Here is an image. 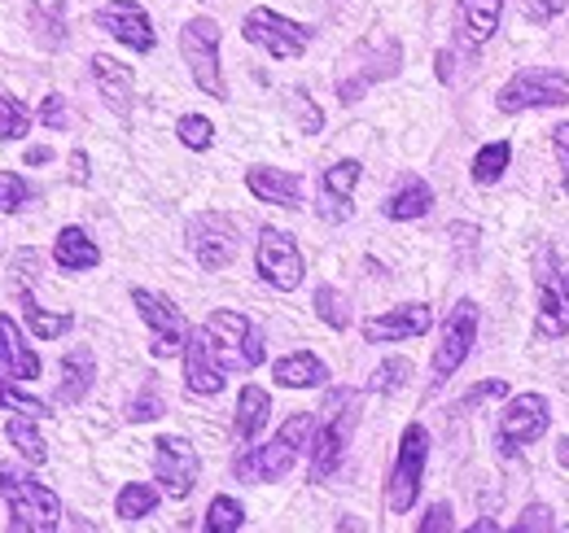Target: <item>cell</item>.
I'll return each instance as SVG.
<instances>
[{
    "mask_svg": "<svg viewBox=\"0 0 569 533\" xmlns=\"http://www.w3.org/2000/svg\"><path fill=\"white\" fill-rule=\"evenodd\" d=\"M311 429H316V415H307V411L289 415L268 446H246V451L232 460V476H237V481H250V485L289 476L293 464H298V455H302V446L311 442Z\"/></svg>",
    "mask_w": 569,
    "mask_h": 533,
    "instance_id": "6da1fadb",
    "label": "cell"
},
{
    "mask_svg": "<svg viewBox=\"0 0 569 533\" xmlns=\"http://www.w3.org/2000/svg\"><path fill=\"white\" fill-rule=\"evenodd\" d=\"M356 424H359V390H347V385L329 390V399L320 406V438L311 446V481H329L342 467Z\"/></svg>",
    "mask_w": 569,
    "mask_h": 533,
    "instance_id": "7a4b0ae2",
    "label": "cell"
},
{
    "mask_svg": "<svg viewBox=\"0 0 569 533\" xmlns=\"http://www.w3.org/2000/svg\"><path fill=\"white\" fill-rule=\"evenodd\" d=\"M202 333L211 341L214 359L223 372H250L268 359V345H263V333L241 315V311H211Z\"/></svg>",
    "mask_w": 569,
    "mask_h": 533,
    "instance_id": "3957f363",
    "label": "cell"
},
{
    "mask_svg": "<svg viewBox=\"0 0 569 533\" xmlns=\"http://www.w3.org/2000/svg\"><path fill=\"white\" fill-rule=\"evenodd\" d=\"M535 284H539L535 336L539 341H557V336L569 333V263L557 250H539Z\"/></svg>",
    "mask_w": 569,
    "mask_h": 533,
    "instance_id": "277c9868",
    "label": "cell"
},
{
    "mask_svg": "<svg viewBox=\"0 0 569 533\" xmlns=\"http://www.w3.org/2000/svg\"><path fill=\"white\" fill-rule=\"evenodd\" d=\"M429 464V429L426 424H408L403 438H399V455L390 464V481H386V507L395 516L412 512L417 494H421V481H426Z\"/></svg>",
    "mask_w": 569,
    "mask_h": 533,
    "instance_id": "5b68a950",
    "label": "cell"
},
{
    "mask_svg": "<svg viewBox=\"0 0 569 533\" xmlns=\"http://www.w3.org/2000/svg\"><path fill=\"white\" fill-rule=\"evenodd\" d=\"M473 341H478V302L473 298H460L456 306H451V315L442 320V341L433 345V376H429V394H438L456 372H460V363L469 359V350H473Z\"/></svg>",
    "mask_w": 569,
    "mask_h": 533,
    "instance_id": "8992f818",
    "label": "cell"
},
{
    "mask_svg": "<svg viewBox=\"0 0 569 533\" xmlns=\"http://www.w3.org/2000/svg\"><path fill=\"white\" fill-rule=\"evenodd\" d=\"M180 58L189 62V74L193 83L223 101L228 97V83H223V67H219V22L214 18H189L180 27Z\"/></svg>",
    "mask_w": 569,
    "mask_h": 533,
    "instance_id": "52a82bcc",
    "label": "cell"
},
{
    "mask_svg": "<svg viewBox=\"0 0 569 533\" xmlns=\"http://www.w3.org/2000/svg\"><path fill=\"white\" fill-rule=\"evenodd\" d=\"M566 101H569V74L566 70H548V67L517 70L496 97V105L503 114L548 110V105H566Z\"/></svg>",
    "mask_w": 569,
    "mask_h": 533,
    "instance_id": "ba28073f",
    "label": "cell"
},
{
    "mask_svg": "<svg viewBox=\"0 0 569 533\" xmlns=\"http://www.w3.org/2000/svg\"><path fill=\"white\" fill-rule=\"evenodd\" d=\"M241 36H246L254 49H263L268 58H277V62H293V58H302V53H307V44H311V27H302V22L284 18V13H277V9H263V4L246 13Z\"/></svg>",
    "mask_w": 569,
    "mask_h": 533,
    "instance_id": "9c48e42d",
    "label": "cell"
},
{
    "mask_svg": "<svg viewBox=\"0 0 569 533\" xmlns=\"http://www.w3.org/2000/svg\"><path fill=\"white\" fill-rule=\"evenodd\" d=\"M132 306L141 311V320L149 324V354L153 359H176V354H184V345H189V333H193V324L184 320V311L171 302V298H162V293H153V289H132Z\"/></svg>",
    "mask_w": 569,
    "mask_h": 533,
    "instance_id": "30bf717a",
    "label": "cell"
},
{
    "mask_svg": "<svg viewBox=\"0 0 569 533\" xmlns=\"http://www.w3.org/2000/svg\"><path fill=\"white\" fill-rule=\"evenodd\" d=\"M4 503H9V530L13 533H49L62 525V503H58V494H53L44 481H36V476H22V481L4 494Z\"/></svg>",
    "mask_w": 569,
    "mask_h": 533,
    "instance_id": "8fae6325",
    "label": "cell"
},
{
    "mask_svg": "<svg viewBox=\"0 0 569 533\" xmlns=\"http://www.w3.org/2000/svg\"><path fill=\"white\" fill-rule=\"evenodd\" d=\"M552 424V406L543 394H517V399L503 406L499 415V429H496V442H499V455H517L521 446L539 442Z\"/></svg>",
    "mask_w": 569,
    "mask_h": 533,
    "instance_id": "7c38bea8",
    "label": "cell"
},
{
    "mask_svg": "<svg viewBox=\"0 0 569 533\" xmlns=\"http://www.w3.org/2000/svg\"><path fill=\"white\" fill-rule=\"evenodd\" d=\"M237 245H241V237H237V223L228 214L202 210L189 219V254L198 259L202 271H223L237 259Z\"/></svg>",
    "mask_w": 569,
    "mask_h": 533,
    "instance_id": "4fadbf2b",
    "label": "cell"
},
{
    "mask_svg": "<svg viewBox=\"0 0 569 533\" xmlns=\"http://www.w3.org/2000/svg\"><path fill=\"white\" fill-rule=\"evenodd\" d=\"M198 472H202V460H198L189 438L167 433V438L153 442V476H158L167 499H189L193 485H198Z\"/></svg>",
    "mask_w": 569,
    "mask_h": 533,
    "instance_id": "5bb4252c",
    "label": "cell"
},
{
    "mask_svg": "<svg viewBox=\"0 0 569 533\" xmlns=\"http://www.w3.org/2000/svg\"><path fill=\"white\" fill-rule=\"evenodd\" d=\"M254 266L259 275L281 289V293H293L302 284V250L298 241L281 232V228H259V245H254Z\"/></svg>",
    "mask_w": 569,
    "mask_h": 533,
    "instance_id": "9a60e30c",
    "label": "cell"
},
{
    "mask_svg": "<svg viewBox=\"0 0 569 533\" xmlns=\"http://www.w3.org/2000/svg\"><path fill=\"white\" fill-rule=\"evenodd\" d=\"M92 22H97L110 40H119L123 49H132V53H149V49L158 44L153 22H149L141 0H110V4H101V9L92 13Z\"/></svg>",
    "mask_w": 569,
    "mask_h": 533,
    "instance_id": "2e32d148",
    "label": "cell"
},
{
    "mask_svg": "<svg viewBox=\"0 0 569 533\" xmlns=\"http://www.w3.org/2000/svg\"><path fill=\"white\" fill-rule=\"evenodd\" d=\"M359 175H363V162L356 158H342V162H333L325 175H320V219L325 223H347L351 214H356V205H351V193H356Z\"/></svg>",
    "mask_w": 569,
    "mask_h": 533,
    "instance_id": "e0dca14e",
    "label": "cell"
},
{
    "mask_svg": "<svg viewBox=\"0 0 569 533\" xmlns=\"http://www.w3.org/2000/svg\"><path fill=\"white\" fill-rule=\"evenodd\" d=\"M223 381H228V372L219 368L207 333L193 329V333H189V345H184V390L198 394V399H211V394L223 390Z\"/></svg>",
    "mask_w": 569,
    "mask_h": 533,
    "instance_id": "ac0fdd59",
    "label": "cell"
},
{
    "mask_svg": "<svg viewBox=\"0 0 569 533\" xmlns=\"http://www.w3.org/2000/svg\"><path fill=\"white\" fill-rule=\"evenodd\" d=\"M372 62L377 67H356V62H347L342 70V79H338V101H359L372 83H381V79H390V74H399V62H403V49H399V40H381L377 44V53H372Z\"/></svg>",
    "mask_w": 569,
    "mask_h": 533,
    "instance_id": "d6986e66",
    "label": "cell"
},
{
    "mask_svg": "<svg viewBox=\"0 0 569 533\" xmlns=\"http://www.w3.org/2000/svg\"><path fill=\"white\" fill-rule=\"evenodd\" d=\"M92 79H97L101 101H106L119 119H128V114H132V101H137V79H132V67L114 62L110 53H92Z\"/></svg>",
    "mask_w": 569,
    "mask_h": 533,
    "instance_id": "ffe728a7",
    "label": "cell"
},
{
    "mask_svg": "<svg viewBox=\"0 0 569 533\" xmlns=\"http://www.w3.org/2000/svg\"><path fill=\"white\" fill-rule=\"evenodd\" d=\"M433 324V311L426 302H408V306H395L377 320L363 324V341H408V336H426Z\"/></svg>",
    "mask_w": 569,
    "mask_h": 533,
    "instance_id": "44dd1931",
    "label": "cell"
},
{
    "mask_svg": "<svg viewBox=\"0 0 569 533\" xmlns=\"http://www.w3.org/2000/svg\"><path fill=\"white\" fill-rule=\"evenodd\" d=\"M499 13H503V0H460L456 4V40H460V49L478 53L496 36Z\"/></svg>",
    "mask_w": 569,
    "mask_h": 533,
    "instance_id": "7402d4cb",
    "label": "cell"
},
{
    "mask_svg": "<svg viewBox=\"0 0 569 533\" xmlns=\"http://www.w3.org/2000/svg\"><path fill=\"white\" fill-rule=\"evenodd\" d=\"M0 376L9 381H36L40 376V354L22 341V329L0 311Z\"/></svg>",
    "mask_w": 569,
    "mask_h": 533,
    "instance_id": "603a6c76",
    "label": "cell"
},
{
    "mask_svg": "<svg viewBox=\"0 0 569 533\" xmlns=\"http://www.w3.org/2000/svg\"><path fill=\"white\" fill-rule=\"evenodd\" d=\"M246 189L259 201H272V205H284V210H298L302 205V180L284 167H250L246 171Z\"/></svg>",
    "mask_w": 569,
    "mask_h": 533,
    "instance_id": "cb8c5ba5",
    "label": "cell"
},
{
    "mask_svg": "<svg viewBox=\"0 0 569 533\" xmlns=\"http://www.w3.org/2000/svg\"><path fill=\"white\" fill-rule=\"evenodd\" d=\"M92 381H97V359L88 345H74L62 354V385H58V402L74 406L92 394Z\"/></svg>",
    "mask_w": 569,
    "mask_h": 533,
    "instance_id": "d4e9b609",
    "label": "cell"
},
{
    "mask_svg": "<svg viewBox=\"0 0 569 533\" xmlns=\"http://www.w3.org/2000/svg\"><path fill=\"white\" fill-rule=\"evenodd\" d=\"M272 381H277L281 390H316V385L329 381V368H325L320 354H311V350H293V354L277 359Z\"/></svg>",
    "mask_w": 569,
    "mask_h": 533,
    "instance_id": "484cf974",
    "label": "cell"
},
{
    "mask_svg": "<svg viewBox=\"0 0 569 533\" xmlns=\"http://www.w3.org/2000/svg\"><path fill=\"white\" fill-rule=\"evenodd\" d=\"M268 415H272V394L268 390H259V385H246L241 394H237V420H232V438L241 442V446H250L263 429H268Z\"/></svg>",
    "mask_w": 569,
    "mask_h": 533,
    "instance_id": "4316f807",
    "label": "cell"
},
{
    "mask_svg": "<svg viewBox=\"0 0 569 533\" xmlns=\"http://www.w3.org/2000/svg\"><path fill=\"white\" fill-rule=\"evenodd\" d=\"M429 205H433V189H429L421 175H399V184H395V193L386 198V219H395V223H412V219H421L429 214Z\"/></svg>",
    "mask_w": 569,
    "mask_h": 533,
    "instance_id": "83f0119b",
    "label": "cell"
},
{
    "mask_svg": "<svg viewBox=\"0 0 569 533\" xmlns=\"http://www.w3.org/2000/svg\"><path fill=\"white\" fill-rule=\"evenodd\" d=\"M53 263L62 266V271H92V266L101 263V250H97V241L83 232V228H62L58 232V241H53Z\"/></svg>",
    "mask_w": 569,
    "mask_h": 533,
    "instance_id": "f1b7e54d",
    "label": "cell"
},
{
    "mask_svg": "<svg viewBox=\"0 0 569 533\" xmlns=\"http://www.w3.org/2000/svg\"><path fill=\"white\" fill-rule=\"evenodd\" d=\"M18 306H22V315H27V324H31V333L40 336V341H58V336H67L74 329V315L71 311H44L36 298H31V289H18Z\"/></svg>",
    "mask_w": 569,
    "mask_h": 533,
    "instance_id": "f546056e",
    "label": "cell"
},
{
    "mask_svg": "<svg viewBox=\"0 0 569 533\" xmlns=\"http://www.w3.org/2000/svg\"><path fill=\"white\" fill-rule=\"evenodd\" d=\"M36 420H40V415H27V411H22V415H13V420L4 424V438L13 442V451H18L31 467L49 464V446H44V438H40Z\"/></svg>",
    "mask_w": 569,
    "mask_h": 533,
    "instance_id": "4dcf8cb0",
    "label": "cell"
},
{
    "mask_svg": "<svg viewBox=\"0 0 569 533\" xmlns=\"http://www.w3.org/2000/svg\"><path fill=\"white\" fill-rule=\"evenodd\" d=\"M31 27L40 44H67V0H31Z\"/></svg>",
    "mask_w": 569,
    "mask_h": 533,
    "instance_id": "1f68e13d",
    "label": "cell"
},
{
    "mask_svg": "<svg viewBox=\"0 0 569 533\" xmlns=\"http://www.w3.org/2000/svg\"><path fill=\"white\" fill-rule=\"evenodd\" d=\"M508 162H512V144L508 140H491V144H482L473 153L469 175H473V184H499L503 171H508Z\"/></svg>",
    "mask_w": 569,
    "mask_h": 533,
    "instance_id": "d6a6232c",
    "label": "cell"
},
{
    "mask_svg": "<svg viewBox=\"0 0 569 533\" xmlns=\"http://www.w3.org/2000/svg\"><path fill=\"white\" fill-rule=\"evenodd\" d=\"M153 507H158V485H144V481H128L114 499V512L123 521H144Z\"/></svg>",
    "mask_w": 569,
    "mask_h": 533,
    "instance_id": "836d02e7",
    "label": "cell"
},
{
    "mask_svg": "<svg viewBox=\"0 0 569 533\" xmlns=\"http://www.w3.org/2000/svg\"><path fill=\"white\" fill-rule=\"evenodd\" d=\"M316 315H320L333 333H347V329H351V306H347V298H342L333 284H320V289H316Z\"/></svg>",
    "mask_w": 569,
    "mask_h": 533,
    "instance_id": "e575fe53",
    "label": "cell"
},
{
    "mask_svg": "<svg viewBox=\"0 0 569 533\" xmlns=\"http://www.w3.org/2000/svg\"><path fill=\"white\" fill-rule=\"evenodd\" d=\"M246 525V507L232 494H219L207 507V533H237Z\"/></svg>",
    "mask_w": 569,
    "mask_h": 533,
    "instance_id": "d590c367",
    "label": "cell"
},
{
    "mask_svg": "<svg viewBox=\"0 0 569 533\" xmlns=\"http://www.w3.org/2000/svg\"><path fill=\"white\" fill-rule=\"evenodd\" d=\"M27 132H31V110L18 97L0 92V140H22Z\"/></svg>",
    "mask_w": 569,
    "mask_h": 533,
    "instance_id": "8d00e7d4",
    "label": "cell"
},
{
    "mask_svg": "<svg viewBox=\"0 0 569 533\" xmlns=\"http://www.w3.org/2000/svg\"><path fill=\"white\" fill-rule=\"evenodd\" d=\"M176 135H180V144L184 149H193V153H207L214 144V123L207 114H184L180 123H176Z\"/></svg>",
    "mask_w": 569,
    "mask_h": 533,
    "instance_id": "74e56055",
    "label": "cell"
},
{
    "mask_svg": "<svg viewBox=\"0 0 569 533\" xmlns=\"http://www.w3.org/2000/svg\"><path fill=\"white\" fill-rule=\"evenodd\" d=\"M408 376H412V363H408V359H386V363L372 372L368 394H395V390L408 385Z\"/></svg>",
    "mask_w": 569,
    "mask_h": 533,
    "instance_id": "f35d334b",
    "label": "cell"
},
{
    "mask_svg": "<svg viewBox=\"0 0 569 533\" xmlns=\"http://www.w3.org/2000/svg\"><path fill=\"white\" fill-rule=\"evenodd\" d=\"M162 406H167V402H162V390H158V381H144L141 394L128 402V420H132V424L158 420V415H162Z\"/></svg>",
    "mask_w": 569,
    "mask_h": 533,
    "instance_id": "ab89813d",
    "label": "cell"
},
{
    "mask_svg": "<svg viewBox=\"0 0 569 533\" xmlns=\"http://www.w3.org/2000/svg\"><path fill=\"white\" fill-rule=\"evenodd\" d=\"M31 201V184L13 171H0V214H18Z\"/></svg>",
    "mask_w": 569,
    "mask_h": 533,
    "instance_id": "60d3db41",
    "label": "cell"
},
{
    "mask_svg": "<svg viewBox=\"0 0 569 533\" xmlns=\"http://www.w3.org/2000/svg\"><path fill=\"white\" fill-rule=\"evenodd\" d=\"M0 406H13V411H27V415H49V402L31 399L22 390H13L9 376H0Z\"/></svg>",
    "mask_w": 569,
    "mask_h": 533,
    "instance_id": "b9f144b4",
    "label": "cell"
},
{
    "mask_svg": "<svg viewBox=\"0 0 569 533\" xmlns=\"http://www.w3.org/2000/svg\"><path fill=\"white\" fill-rule=\"evenodd\" d=\"M487 399H508V381H482V385H473L460 399V411H473V406H482Z\"/></svg>",
    "mask_w": 569,
    "mask_h": 533,
    "instance_id": "7bdbcfd3",
    "label": "cell"
},
{
    "mask_svg": "<svg viewBox=\"0 0 569 533\" xmlns=\"http://www.w3.org/2000/svg\"><path fill=\"white\" fill-rule=\"evenodd\" d=\"M40 123H44L49 132H62V128H67V101H62L58 92H49V97L40 101Z\"/></svg>",
    "mask_w": 569,
    "mask_h": 533,
    "instance_id": "ee69618b",
    "label": "cell"
},
{
    "mask_svg": "<svg viewBox=\"0 0 569 533\" xmlns=\"http://www.w3.org/2000/svg\"><path fill=\"white\" fill-rule=\"evenodd\" d=\"M512 530L526 533V530H552V507H543V503H530L517 521H512Z\"/></svg>",
    "mask_w": 569,
    "mask_h": 533,
    "instance_id": "f6af8a7d",
    "label": "cell"
},
{
    "mask_svg": "<svg viewBox=\"0 0 569 533\" xmlns=\"http://www.w3.org/2000/svg\"><path fill=\"white\" fill-rule=\"evenodd\" d=\"M293 110H298V123H302V132H307V135L320 132V123H325V119H320V110L311 105V97H307L302 88L293 92Z\"/></svg>",
    "mask_w": 569,
    "mask_h": 533,
    "instance_id": "bcb514c9",
    "label": "cell"
},
{
    "mask_svg": "<svg viewBox=\"0 0 569 533\" xmlns=\"http://www.w3.org/2000/svg\"><path fill=\"white\" fill-rule=\"evenodd\" d=\"M557 13H566V0H526V18L530 22H552Z\"/></svg>",
    "mask_w": 569,
    "mask_h": 533,
    "instance_id": "7dc6e473",
    "label": "cell"
},
{
    "mask_svg": "<svg viewBox=\"0 0 569 533\" xmlns=\"http://www.w3.org/2000/svg\"><path fill=\"white\" fill-rule=\"evenodd\" d=\"M451 241L460 245V263H465V266L473 263V241H478V228H469V223H451Z\"/></svg>",
    "mask_w": 569,
    "mask_h": 533,
    "instance_id": "c3c4849f",
    "label": "cell"
},
{
    "mask_svg": "<svg viewBox=\"0 0 569 533\" xmlns=\"http://www.w3.org/2000/svg\"><path fill=\"white\" fill-rule=\"evenodd\" d=\"M552 149H557V167H561V184L569 189V123L552 128Z\"/></svg>",
    "mask_w": 569,
    "mask_h": 533,
    "instance_id": "681fc988",
    "label": "cell"
},
{
    "mask_svg": "<svg viewBox=\"0 0 569 533\" xmlns=\"http://www.w3.org/2000/svg\"><path fill=\"white\" fill-rule=\"evenodd\" d=\"M447 533L451 530V507H447V503H433V507H429L426 512V521H421V533Z\"/></svg>",
    "mask_w": 569,
    "mask_h": 533,
    "instance_id": "f907efd6",
    "label": "cell"
},
{
    "mask_svg": "<svg viewBox=\"0 0 569 533\" xmlns=\"http://www.w3.org/2000/svg\"><path fill=\"white\" fill-rule=\"evenodd\" d=\"M71 184H88V153L83 149L71 153Z\"/></svg>",
    "mask_w": 569,
    "mask_h": 533,
    "instance_id": "816d5d0a",
    "label": "cell"
},
{
    "mask_svg": "<svg viewBox=\"0 0 569 533\" xmlns=\"http://www.w3.org/2000/svg\"><path fill=\"white\" fill-rule=\"evenodd\" d=\"M53 158V149L49 144H36V149H27V167H44Z\"/></svg>",
    "mask_w": 569,
    "mask_h": 533,
    "instance_id": "f5cc1de1",
    "label": "cell"
},
{
    "mask_svg": "<svg viewBox=\"0 0 569 533\" xmlns=\"http://www.w3.org/2000/svg\"><path fill=\"white\" fill-rule=\"evenodd\" d=\"M18 481H22V476H18L13 467H9V464H0V499H4V494H9V490H13Z\"/></svg>",
    "mask_w": 569,
    "mask_h": 533,
    "instance_id": "db71d44e",
    "label": "cell"
},
{
    "mask_svg": "<svg viewBox=\"0 0 569 533\" xmlns=\"http://www.w3.org/2000/svg\"><path fill=\"white\" fill-rule=\"evenodd\" d=\"M433 62H438V79H442V83H451V62H456V58H451V53H438Z\"/></svg>",
    "mask_w": 569,
    "mask_h": 533,
    "instance_id": "11a10c76",
    "label": "cell"
},
{
    "mask_svg": "<svg viewBox=\"0 0 569 533\" xmlns=\"http://www.w3.org/2000/svg\"><path fill=\"white\" fill-rule=\"evenodd\" d=\"M499 525L496 521H473V533H496Z\"/></svg>",
    "mask_w": 569,
    "mask_h": 533,
    "instance_id": "9f6ffc18",
    "label": "cell"
},
{
    "mask_svg": "<svg viewBox=\"0 0 569 533\" xmlns=\"http://www.w3.org/2000/svg\"><path fill=\"white\" fill-rule=\"evenodd\" d=\"M557 446H561V451H557V460H561V464L569 467V438H561V442H557Z\"/></svg>",
    "mask_w": 569,
    "mask_h": 533,
    "instance_id": "6f0895ef",
    "label": "cell"
}]
</instances>
